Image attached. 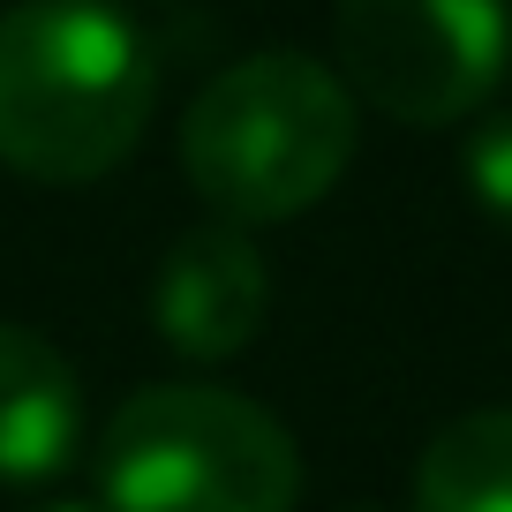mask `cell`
Segmentation results:
<instances>
[{
    "instance_id": "cell-9",
    "label": "cell",
    "mask_w": 512,
    "mask_h": 512,
    "mask_svg": "<svg viewBox=\"0 0 512 512\" xmlns=\"http://www.w3.org/2000/svg\"><path fill=\"white\" fill-rule=\"evenodd\" d=\"M31 512H106V505H83V497H46V505H31Z\"/></svg>"
},
{
    "instance_id": "cell-2",
    "label": "cell",
    "mask_w": 512,
    "mask_h": 512,
    "mask_svg": "<svg viewBox=\"0 0 512 512\" xmlns=\"http://www.w3.org/2000/svg\"><path fill=\"white\" fill-rule=\"evenodd\" d=\"M354 159V91L309 53H249L181 113L189 189L226 226H279L339 189Z\"/></svg>"
},
{
    "instance_id": "cell-4",
    "label": "cell",
    "mask_w": 512,
    "mask_h": 512,
    "mask_svg": "<svg viewBox=\"0 0 512 512\" xmlns=\"http://www.w3.org/2000/svg\"><path fill=\"white\" fill-rule=\"evenodd\" d=\"M339 83L407 128H452L490 106L512 61V0H339Z\"/></svg>"
},
{
    "instance_id": "cell-7",
    "label": "cell",
    "mask_w": 512,
    "mask_h": 512,
    "mask_svg": "<svg viewBox=\"0 0 512 512\" xmlns=\"http://www.w3.org/2000/svg\"><path fill=\"white\" fill-rule=\"evenodd\" d=\"M415 512H512V407H475L422 445Z\"/></svg>"
},
{
    "instance_id": "cell-6",
    "label": "cell",
    "mask_w": 512,
    "mask_h": 512,
    "mask_svg": "<svg viewBox=\"0 0 512 512\" xmlns=\"http://www.w3.org/2000/svg\"><path fill=\"white\" fill-rule=\"evenodd\" d=\"M83 452V384L53 339L0 324V482L38 490Z\"/></svg>"
},
{
    "instance_id": "cell-3",
    "label": "cell",
    "mask_w": 512,
    "mask_h": 512,
    "mask_svg": "<svg viewBox=\"0 0 512 512\" xmlns=\"http://www.w3.org/2000/svg\"><path fill=\"white\" fill-rule=\"evenodd\" d=\"M302 452L272 407L226 384H151L98 437L106 512H294Z\"/></svg>"
},
{
    "instance_id": "cell-8",
    "label": "cell",
    "mask_w": 512,
    "mask_h": 512,
    "mask_svg": "<svg viewBox=\"0 0 512 512\" xmlns=\"http://www.w3.org/2000/svg\"><path fill=\"white\" fill-rule=\"evenodd\" d=\"M460 174H467V196H475L497 226H512V113H490V121L467 136Z\"/></svg>"
},
{
    "instance_id": "cell-5",
    "label": "cell",
    "mask_w": 512,
    "mask_h": 512,
    "mask_svg": "<svg viewBox=\"0 0 512 512\" xmlns=\"http://www.w3.org/2000/svg\"><path fill=\"white\" fill-rule=\"evenodd\" d=\"M264 309H272V272L241 226L211 219L196 234L174 241V256L151 279V324L174 354L189 362H226L264 332Z\"/></svg>"
},
{
    "instance_id": "cell-1",
    "label": "cell",
    "mask_w": 512,
    "mask_h": 512,
    "mask_svg": "<svg viewBox=\"0 0 512 512\" xmlns=\"http://www.w3.org/2000/svg\"><path fill=\"white\" fill-rule=\"evenodd\" d=\"M159 53L113 0L0 8V166L46 189H83L144 144Z\"/></svg>"
}]
</instances>
